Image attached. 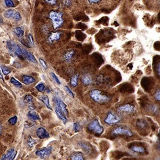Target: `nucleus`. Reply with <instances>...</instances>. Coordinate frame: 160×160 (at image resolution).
I'll use <instances>...</instances> for the list:
<instances>
[{
  "instance_id": "nucleus-30",
  "label": "nucleus",
  "mask_w": 160,
  "mask_h": 160,
  "mask_svg": "<svg viewBox=\"0 0 160 160\" xmlns=\"http://www.w3.org/2000/svg\"><path fill=\"white\" fill-rule=\"evenodd\" d=\"M27 143H28V145H29V146L31 147H33L35 145L36 142L34 139H33L31 137H30L29 138H28V139Z\"/></svg>"
},
{
  "instance_id": "nucleus-18",
  "label": "nucleus",
  "mask_w": 160,
  "mask_h": 160,
  "mask_svg": "<svg viewBox=\"0 0 160 160\" xmlns=\"http://www.w3.org/2000/svg\"><path fill=\"white\" fill-rule=\"evenodd\" d=\"M71 160H85L83 155L80 152H75L71 156Z\"/></svg>"
},
{
  "instance_id": "nucleus-23",
  "label": "nucleus",
  "mask_w": 160,
  "mask_h": 160,
  "mask_svg": "<svg viewBox=\"0 0 160 160\" xmlns=\"http://www.w3.org/2000/svg\"><path fill=\"white\" fill-rule=\"evenodd\" d=\"M13 152H14V149L13 148L10 149L8 151H7V153L3 155L1 160H7V159H9V157L12 155Z\"/></svg>"
},
{
  "instance_id": "nucleus-43",
  "label": "nucleus",
  "mask_w": 160,
  "mask_h": 160,
  "mask_svg": "<svg viewBox=\"0 0 160 160\" xmlns=\"http://www.w3.org/2000/svg\"><path fill=\"white\" fill-rule=\"evenodd\" d=\"M90 3H94V4H96V3H99L100 1H99V0H90V1H88Z\"/></svg>"
},
{
  "instance_id": "nucleus-17",
  "label": "nucleus",
  "mask_w": 160,
  "mask_h": 160,
  "mask_svg": "<svg viewBox=\"0 0 160 160\" xmlns=\"http://www.w3.org/2000/svg\"><path fill=\"white\" fill-rule=\"evenodd\" d=\"M130 150L134 153H140V154L144 153L146 151V150L145 149L144 147L139 146H133L130 148Z\"/></svg>"
},
{
  "instance_id": "nucleus-7",
  "label": "nucleus",
  "mask_w": 160,
  "mask_h": 160,
  "mask_svg": "<svg viewBox=\"0 0 160 160\" xmlns=\"http://www.w3.org/2000/svg\"><path fill=\"white\" fill-rule=\"evenodd\" d=\"M52 151V148L51 147H45L44 148L36 151V155L39 156L41 159H43L47 156L50 155Z\"/></svg>"
},
{
  "instance_id": "nucleus-1",
  "label": "nucleus",
  "mask_w": 160,
  "mask_h": 160,
  "mask_svg": "<svg viewBox=\"0 0 160 160\" xmlns=\"http://www.w3.org/2000/svg\"><path fill=\"white\" fill-rule=\"evenodd\" d=\"M90 97L94 102L99 104L108 102L111 100V98L102 91L98 89H94L90 91Z\"/></svg>"
},
{
  "instance_id": "nucleus-12",
  "label": "nucleus",
  "mask_w": 160,
  "mask_h": 160,
  "mask_svg": "<svg viewBox=\"0 0 160 160\" xmlns=\"http://www.w3.org/2000/svg\"><path fill=\"white\" fill-rule=\"evenodd\" d=\"M75 53V51L73 50H70L66 51L64 54V58L65 60H66L67 62H70L73 57V56H74Z\"/></svg>"
},
{
  "instance_id": "nucleus-10",
  "label": "nucleus",
  "mask_w": 160,
  "mask_h": 160,
  "mask_svg": "<svg viewBox=\"0 0 160 160\" xmlns=\"http://www.w3.org/2000/svg\"><path fill=\"white\" fill-rule=\"evenodd\" d=\"M22 52H23L24 56L26 57L28 60H30V62H33V63H36V64L37 63L36 59L35 58V57L34 56V55L32 53L29 52L28 51H27L25 49H22Z\"/></svg>"
},
{
  "instance_id": "nucleus-2",
  "label": "nucleus",
  "mask_w": 160,
  "mask_h": 160,
  "mask_svg": "<svg viewBox=\"0 0 160 160\" xmlns=\"http://www.w3.org/2000/svg\"><path fill=\"white\" fill-rule=\"evenodd\" d=\"M62 16L63 13L62 12L56 11H51L49 13V18L52 22V25L54 30L62 26L64 22Z\"/></svg>"
},
{
  "instance_id": "nucleus-40",
  "label": "nucleus",
  "mask_w": 160,
  "mask_h": 160,
  "mask_svg": "<svg viewBox=\"0 0 160 160\" xmlns=\"http://www.w3.org/2000/svg\"><path fill=\"white\" fill-rule=\"evenodd\" d=\"M17 154V151H16L14 152H13V154H12V155L11 156L9 159H8V160H14L15 157L16 156V155Z\"/></svg>"
},
{
  "instance_id": "nucleus-33",
  "label": "nucleus",
  "mask_w": 160,
  "mask_h": 160,
  "mask_svg": "<svg viewBox=\"0 0 160 160\" xmlns=\"http://www.w3.org/2000/svg\"><path fill=\"white\" fill-rule=\"evenodd\" d=\"M13 19L15 20V21H19L20 19H21V15L19 12H15V13L14 14L13 16Z\"/></svg>"
},
{
  "instance_id": "nucleus-5",
  "label": "nucleus",
  "mask_w": 160,
  "mask_h": 160,
  "mask_svg": "<svg viewBox=\"0 0 160 160\" xmlns=\"http://www.w3.org/2000/svg\"><path fill=\"white\" fill-rule=\"evenodd\" d=\"M121 120V118L120 116L116 114L113 112L110 111L107 114L106 117H105L104 120V122L107 125H114V124H116L120 122Z\"/></svg>"
},
{
  "instance_id": "nucleus-35",
  "label": "nucleus",
  "mask_w": 160,
  "mask_h": 160,
  "mask_svg": "<svg viewBox=\"0 0 160 160\" xmlns=\"http://www.w3.org/2000/svg\"><path fill=\"white\" fill-rule=\"evenodd\" d=\"M24 100L27 103H31L33 101V98L31 95L28 94L25 96Z\"/></svg>"
},
{
  "instance_id": "nucleus-21",
  "label": "nucleus",
  "mask_w": 160,
  "mask_h": 160,
  "mask_svg": "<svg viewBox=\"0 0 160 160\" xmlns=\"http://www.w3.org/2000/svg\"><path fill=\"white\" fill-rule=\"evenodd\" d=\"M7 47L10 51L14 52L16 48L17 45H16L13 41L11 40H9L7 41Z\"/></svg>"
},
{
  "instance_id": "nucleus-46",
  "label": "nucleus",
  "mask_w": 160,
  "mask_h": 160,
  "mask_svg": "<svg viewBox=\"0 0 160 160\" xmlns=\"http://www.w3.org/2000/svg\"><path fill=\"white\" fill-rule=\"evenodd\" d=\"M0 130H1V125H0Z\"/></svg>"
},
{
  "instance_id": "nucleus-11",
  "label": "nucleus",
  "mask_w": 160,
  "mask_h": 160,
  "mask_svg": "<svg viewBox=\"0 0 160 160\" xmlns=\"http://www.w3.org/2000/svg\"><path fill=\"white\" fill-rule=\"evenodd\" d=\"M61 36V33L59 31L52 32L49 36V41L50 42H53L55 41H58L60 39Z\"/></svg>"
},
{
  "instance_id": "nucleus-4",
  "label": "nucleus",
  "mask_w": 160,
  "mask_h": 160,
  "mask_svg": "<svg viewBox=\"0 0 160 160\" xmlns=\"http://www.w3.org/2000/svg\"><path fill=\"white\" fill-rule=\"evenodd\" d=\"M113 135H125L128 137H132L133 133L130 128L125 126H119L115 128L111 131Z\"/></svg>"
},
{
  "instance_id": "nucleus-13",
  "label": "nucleus",
  "mask_w": 160,
  "mask_h": 160,
  "mask_svg": "<svg viewBox=\"0 0 160 160\" xmlns=\"http://www.w3.org/2000/svg\"><path fill=\"white\" fill-rule=\"evenodd\" d=\"M82 82L85 85H88L92 83V80L91 76L89 74H85L82 77Z\"/></svg>"
},
{
  "instance_id": "nucleus-15",
  "label": "nucleus",
  "mask_w": 160,
  "mask_h": 160,
  "mask_svg": "<svg viewBox=\"0 0 160 160\" xmlns=\"http://www.w3.org/2000/svg\"><path fill=\"white\" fill-rule=\"evenodd\" d=\"M55 111H56V114L58 116V117L62 121V122L64 124H66L68 121V120H67V119L65 115L56 107H55Z\"/></svg>"
},
{
  "instance_id": "nucleus-25",
  "label": "nucleus",
  "mask_w": 160,
  "mask_h": 160,
  "mask_svg": "<svg viewBox=\"0 0 160 160\" xmlns=\"http://www.w3.org/2000/svg\"><path fill=\"white\" fill-rule=\"evenodd\" d=\"M14 13L15 12L13 11V10L10 9L5 12L4 13V16L5 17L7 18H11V17H13Z\"/></svg>"
},
{
  "instance_id": "nucleus-38",
  "label": "nucleus",
  "mask_w": 160,
  "mask_h": 160,
  "mask_svg": "<svg viewBox=\"0 0 160 160\" xmlns=\"http://www.w3.org/2000/svg\"><path fill=\"white\" fill-rule=\"evenodd\" d=\"M137 127H138L139 128L142 129V128H144L145 127L146 124L142 121H140L137 122Z\"/></svg>"
},
{
  "instance_id": "nucleus-45",
  "label": "nucleus",
  "mask_w": 160,
  "mask_h": 160,
  "mask_svg": "<svg viewBox=\"0 0 160 160\" xmlns=\"http://www.w3.org/2000/svg\"><path fill=\"white\" fill-rule=\"evenodd\" d=\"M0 79H1V80H3V77H2V76L1 73H0Z\"/></svg>"
},
{
  "instance_id": "nucleus-8",
  "label": "nucleus",
  "mask_w": 160,
  "mask_h": 160,
  "mask_svg": "<svg viewBox=\"0 0 160 160\" xmlns=\"http://www.w3.org/2000/svg\"><path fill=\"white\" fill-rule=\"evenodd\" d=\"M134 111V106L130 104H126L118 108V111L124 112L127 113H131Z\"/></svg>"
},
{
  "instance_id": "nucleus-20",
  "label": "nucleus",
  "mask_w": 160,
  "mask_h": 160,
  "mask_svg": "<svg viewBox=\"0 0 160 160\" xmlns=\"http://www.w3.org/2000/svg\"><path fill=\"white\" fill-rule=\"evenodd\" d=\"M14 52L20 59H21L22 60L24 59V57L25 56H24V53H23V52H22V50L20 48V47L18 45H17L16 48L15 49Z\"/></svg>"
},
{
  "instance_id": "nucleus-34",
  "label": "nucleus",
  "mask_w": 160,
  "mask_h": 160,
  "mask_svg": "<svg viewBox=\"0 0 160 160\" xmlns=\"http://www.w3.org/2000/svg\"><path fill=\"white\" fill-rule=\"evenodd\" d=\"M65 89L66 92L68 95H70L72 98H74V93H73V92L71 91V90L70 89V88H69L68 86L65 85Z\"/></svg>"
},
{
  "instance_id": "nucleus-41",
  "label": "nucleus",
  "mask_w": 160,
  "mask_h": 160,
  "mask_svg": "<svg viewBox=\"0 0 160 160\" xmlns=\"http://www.w3.org/2000/svg\"><path fill=\"white\" fill-rule=\"evenodd\" d=\"M47 3H49L51 5H54L56 4V1L55 0H48V1H45Z\"/></svg>"
},
{
  "instance_id": "nucleus-9",
  "label": "nucleus",
  "mask_w": 160,
  "mask_h": 160,
  "mask_svg": "<svg viewBox=\"0 0 160 160\" xmlns=\"http://www.w3.org/2000/svg\"><path fill=\"white\" fill-rule=\"evenodd\" d=\"M36 135L40 139H45L49 137V133L45 128L41 127L36 130Z\"/></svg>"
},
{
  "instance_id": "nucleus-42",
  "label": "nucleus",
  "mask_w": 160,
  "mask_h": 160,
  "mask_svg": "<svg viewBox=\"0 0 160 160\" xmlns=\"http://www.w3.org/2000/svg\"><path fill=\"white\" fill-rule=\"evenodd\" d=\"M28 39H29V41H30V44L31 45H34V41H33V36H32L31 34H30L29 35H28Z\"/></svg>"
},
{
  "instance_id": "nucleus-32",
  "label": "nucleus",
  "mask_w": 160,
  "mask_h": 160,
  "mask_svg": "<svg viewBox=\"0 0 160 160\" xmlns=\"http://www.w3.org/2000/svg\"><path fill=\"white\" fill-rule=\"evenodd\" d=\"M45 86L43 83H40V84L37 85L36 87V89H37L40 92L43 91L45 90Z\"/></svg>"
},
{
  "instance_id": "nucleus-14",
  "label": "nucleus",
  "mask_w": 160,
  "mask_h": 160,
  "mask_svg": "<svg viewBox=\"0 0 160 160\" xmlns=\"http://www.w3.org/2000/svg\"><path fill=\"white\" fill-rule=\"evenodd\" d=\"M23 82L26 85H31L35 82V79L31 76L24 75L22 77Z\"/></svg>"
},
{
  "instance_id": "nucleus-3",
  "label": "nucleus",
  "mask_w": 160,
  "mask_h": 160,
  "mask_svg": "<svg viewBox=\"0 0 160 160\" xmlns=\"http://www.w3.org/2000/svg\"><path fill=\"white\" fill-rule=\"evenodd\" d=\"M88 129L90 131L98 135L102 134L104 131L103 127L100 125L98 120L96 119L90 122L88 126Z\"/></svg>"
},
{
  "instance_id": "nucleus-27",
  "label": "nucleus",
  "mask_w": 160,
  "mask_h": 160,
  "mask_svg": "<svg viewBox=\"0 0 160 160\" xmlns=\"http://www.w3.org/2000/svg\"><path fill=\"white\" fill-rule=\"evenodd\" d=\"M10 82H11V83H12L13 85H14L16 87H17V88H22V85L20 82H19L18 81L15 79L14 77H12L10 80Z\"/></svg>"
},
{
  "instance_id": "nucleus-39",
  "label": "nucleus",
  "mask_w": 160,
  "mask_h": 160,
  "mask_svg": "<svg viewBox=\"0 0 160 160\" xmlns=\"http://www.w3.org/2000/svg\"><path fill=\"white\" fill-rule=\"evenodd\" d=\"M154 97L155 98L156 100L157 101H160V90H158L156 92Z\"/></svg>"
},
{
  "instance_id": "nucleus-28",
  "label": "nucleus",
  "mask_w": 160,
  "mask_h": 160,
  "mask_svg": "<svg viewBox=\"0 0 160 160\" xmlns=\"http://www.w3.org/2000/svg\"><path fill=\"white\" fill-rule=\"evenodd\" d=\"M50 75L51 76V79H52L56 83H57L58 85H60V81L58 79L57 76L55 75L54 73H50Z\"/></svg>"
},
{
  "instance_id": "nucleus-29",
  "label": "nucleus",
  "mask_w": 160,
  "mask_h": 160,
  "mask_svg": "<svg viewBox=\"0 0 160 160\" xmlns=\"http://www.w3.org/2000/svg\"><path fill=\"white\" fill-rule=\"evenodd\" d=\"M17 119H17V117L16 116H14L12 117H11L8 121L9 124L10 125H16L17 122Z\"/></svg>"
},
{
  "instance_id": "nucleus-6",
  "label": "nucleus",
  "mask_w": 160,
  "mask_h": 160,
  "mask_svg": "<svg viewBox=\"0 0 160 160\" xmlns=\"http://www.w3.org/2000/svg\"><path fill=\"white\" fill-rule=\"evenodd\" d=\"M53 99L56 104V107L62 111L65 115H67L68 114V112L67 110L66 105L65 104V102H64L60 98L57 97H54Z\"/></svg>"
},
{
  "instance_id": "nucleus-24",
  "label": "nucleus",
  "mask_w": 160,
  "mask_h": 160,
  "mask_svg": "<svg viewBox=\"0 0 160 160\" xmlns=\"http://www.w3.org/2000/svg\"><path fill=\"white\" fill-rule=\"evenodd\" d=\"M14 34L17 36L19 37H21L24 35V31L22 30L20 27H17L14 30Z\"/></svg>"
},
{
  "instance_id": "nucleus-16",
  "label": "nucleus",
  "mask_w": 160,
  "mask_h": 160,
  "mask_svg": "<svg viewBox=\"0 0 160 160\" xmlns=\"http://www.w3.org/2000/svg\"><path fill=\"white\" fill-rule=\"evenodd\" d=\"M27 115L30 119H31L32 121H37V120H40V116L35 111H30L27 113Z\"/></svg>"
},
{
  "instance_id": "nucleus-26",
  "label": "nucleus",
  "mask_w": 160,
  "mask_h": 160,
  "mask_svg": "<svg viewBox=\"0 0 160 160\" xmlns=\"http://www.w3.org/2000/svg\"><path fill=\"white\" fill-rule=\"evenodd\" d=\"M1 68L3 73L5 75H8L11 72V70L8 67L4 65H2L1 66Z\"/></svg>"
},
{
  "instance_id": "nucleus-37",
  "label": "nucleus",
  "mask_w": 160,
  "mask_h": 160,
  "mask_svg": "<svg viewBox=\"0 0 160 160\" xmlns=\"http://www.w3.org/2000/svg\"><path fill=\"white\" fill-rule=\"evenodd\" d=\"M39 61H40V64H41V65L42 66V67L44 68V69L45 70H47V63L46 62H45L44 60H43L42 59H41V58H40L39 59Z\"/></svg>"
},
{
  "instance_id": "nucleus-22",
  "label": "nucleus",
  "mask_w": 160,
  "mask_h": 160,
  "mask_svg": "<svg viewBox=\"0 0 160 160\" xmlns=\"http://www.w3.org/2000/svg\"><path fill=\"white\" fill-rule=\"evenodd\" d=\"M40 100L45 104V105L47 106L48 108H49L50 110H51V108L50 107V105L49 98L47 96H46V95L42 96V97H40Z\"/></svg>"
},
{
  "instance_id": "nucleus-44",
  "label": "nucleus",
  "mask_w": 160,
  "mask_h": 160,
  "mask_svg": "<svg viewBox=\"0 0 160 160\" xmlns=\"http://www.w3.org/2000/svg\"><path fill=\"white\" fill-rule=\"evenodd\" d=\"M160 62L158 63L157 65V68H156V70H157V73L158 74L160 75Z\"/></svg>"
},
{
  "instance_id": "nucleus-36",
  "label": "nucleus",
  "mask_w": 160,
  "mask_h": 160,
  "mask_svg": "<svg viewBox=\"0 0 160 160\" xmlns=\"http://www.w3.org/2000/svg\"><path fill=\"white\" fill-rule=\"evenodd\" d=\"M5 3L8 7H14V5L12 1L11 0H6L5 1Z\"/></svg>"
},
{
  "instance_id": "nucleus-31",
  "label": "nucleus",
  "mask_w": 160,
  "mask_h": 160,
  "mask_svg": "<svg viewBox=\"0 0 160 160\" xmlns=\"http://www.w3.org/2000/svg\"><path fill=\"white\" fill-rule=\"evenodd\" d=\"M73 130L75 132H78L81 131V128L80 125L78 123H74L73 124Z\"/></svg>"
},
{
  "instance_id": "nucleus-19",
  "label": "nucleus",
  "mask_w": 160,
  "mask_h": 160,
  "mask_svg": "<svg viewBox=\"0 0 160 160\" xmlns=\"http://www.w3.org/2000/svg\"><path fill=\"white\" fill-rule=\"evenodd\" d=\"M79 74H76L75 75L72 76L70 80V83L72 87H75L78 85V80H79Z\"/></svg>"
}]
</instances>
